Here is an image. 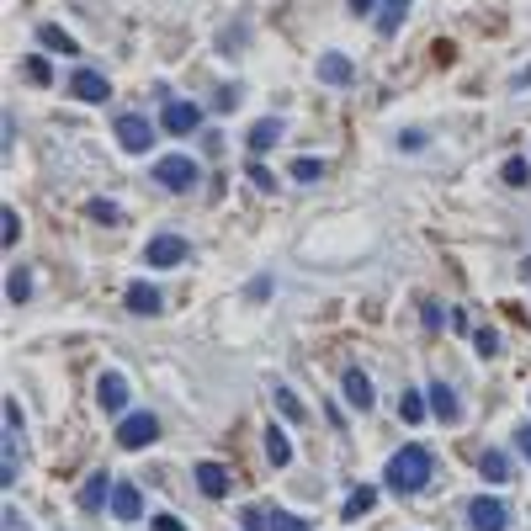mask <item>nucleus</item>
<instances>
[{
	"label": "nucleus",
	"mask_w": 531,
	"mask_h": 531,
	"mask_svg": "<svg viewBox=\"0 0 531 531\" xmlns=\"http://www.w3.org/2000/svg\"><path fill=\"white\" fill-rule=\"evenodd\" d=\"M383 479H388V489H399V495H420V489L431 484V452H426V447L394 452L388 468H383Z\"/></svg>",
	"instance_id": "nucleus-1"
},
{
	"label": "nucleus",
	"mask_w": 531,
	"mask_h": 531,
	"mask_svg": "<svg viewBox=\"0 0 531 531\" xmlns=\"http://www.w3.org/2000/svg\"><path fill=\"white\" fill-rule=\"evenodd\" d=\"M154 181H160L165 191H191V186H197V165H191L186 154H160V160H154Z\"/></svg>",
	"instance_id": "nucleus-2"
},
{
	"label": "nucleus",
	"mask_w": 531,
	"mask_h": 531,
	"mask_svg": "<svg viewBox=\"0 0 531 531\" xmlns=\"http://www.w3.org/2000/svg\"><path fill=\"white\" fill-rule=\"evenodd\" d=\"M117 144H122L128 154H149V149H154V128H149V117L122 112V117H117Z\"/></svg>",
	"instance_id": "nucleus-3"
},
{
	"label": "nucleus",
	"mask_w": 531,
	"mask_h": 531,
	"mask_svg": "<svg viewBox=\"0 0 531 531\" xmlns=\"http://www.w3.org/2000/svg\"><path fill=\"white\" fill-rule=\"evenodd\" d=\"M154 436H160V420H154L149 410H138V415H122V426H117V447H128V452L149 447Z\"/></svg>",
	"instance_id": "nucleus-4"
},
{
	"label": "nucleus",
	"mask_w": 531,
	"mask_h": 531,
	"mask_svg": "<svg viewBox=\"0 0 531 531\" xmlns=\"http://www.w3.org/2000/svg\"><path fill=\"white\" fill-rule=\"evenodd\" d=\"M144 261H149L154 271L181 266V261H186V239H181V234H154V239L144 245Z\"/></svg>",
	"instance_id": "nucleus-5"
},
{
	"label": "nucleus",
	"mask_w": 531,
	"mask_h": 531,
	"mask_svg": "<svg viewBox=\"0 0 531 531\" xmlns=\"http://www.w3.org/2000/svg\"><path fill=\"white\" fill-rule=\"evenodd\" d=\"M468 521H473V531H505L511 527V511H505V500L479 495V500L468 505Z\"/></svg>",
	"instance_id": "nucleus-6"
},
{
	"label": "nucleus",
	"mask_w": 531,
	"mask_h": 531,
	"mask_svg": "<svg viewBox=\"0 0 531 531\" xmlns=\"http://www.w3.org/2000/svg\"><path fill=\"white\" fill-rule=\"evenodd\" d=\"M96 404H101L106 415H122V410H128V378H122V372H101V383H96Z\"/></svg>",
	"instance_id": "nucleus-7"
},
{
	"label": "nucleus",
	"mask_w": 531,
	"mask_h": 531,
	"mask_svg": "<svg viewBox=\"0 0 531 531\" xmlns=\"http://www.w3.org/2000/svg\"><path fill=\"white\" fill-rule=\"evenodd\" d=\"M426 399H431V415H436L441 426H457V420H463V404H457V394H452L441 378L431 383V394H426Z\"/></svg>",
	"instance_id": "nucleus-8"
},
{
	"label": "nucleus",
	"mask_w": 531,
	"mask_h": 531,
	"mask_svg": "<svg viewBox=\"0 0 531 531\" xmlns=\"http://www.w3.org/2000/svg\"><path fill=\"white\" fill-rule=\"evenodd\" d=\"M197 122H202V106H191V101H170V106H165V133L186 138Z\"/></svg>",
	"instance_id": "nucleus-9"
},
{
	"label": "nucleus",
	"mask_w": 531,
	"mask_h": 531,
	"mask_svg": "<svg viewBox=\"0 0 531 531\" xmlns=\"http://www.w3.org/2000/svg\"><path fill=\"white\" fill-rule=\"evenodd\" d=\"M69 90H74L80 101H106L112 85H106V74H96V69H74V74H69Z\"/></svg>",
	"instance_id": "nucleus-10"
},
{
	"label": "nucleus",
	"mask_w": 531,
	"mask_h": 531,
	"mask_svg": "<svg viewBox=\"0 0 531 531\" xmlns=\"http://www.w3.org/2000/svg\"><path fill=\"white\" fill-rule=\"evenodd\" d=\"M346 399H351V410H372V378L362 372V367H346Z\"/></svg>",
	"instance_id": "nucleus-11"
},
{
	"label": "nucleus",
	"mask_w": 531,
	"mask_h": 531,
	"mask_svg": "<svg viewBox=\"0 0 531 531\" xmlns=\"http://www.w3.org/2000/svg\"><path fill=\"white\" fill-rule=\"evenodd\" d=\"M112 516H117V521H138V516H144V495H138L133 484H117V489H112Z\"/></svg>",
	"instance_id": "nucleus-12"
},
{
	"label": "nucleus",
	"mask_w": 531,
	"mask_h": 531,
	"mask_svg": "<svg viewBox=\"0 0 531 531\" xmlns=\"http://www.w3.org/2000/svg\"><path fill=\"white\" fill-rule=\"evenodd\" d=\"M197 489H202L207 500H223V495H229V473H223L218 463H197Z\"/></svg>",
	"instance_id": "nucleus-13"
},
{
	"label": "nucleus",
	"mask_w": 531,
	"mask_h": 531,
	"mask_svg": "<svg viewBox=\"0 0 531 531\" xmlns=\"http://www.w3.org/2000/svg\"><path fill=\"white\" fill-rule=\"evenodd\" d=\"M112 489H117V484H112L106 473H90V479H85V489H80V511H101V505L112 500Z\"/></svg>",
	"instance_id": "nucleus-14"
},
{
	"label": "nucleus",
	"mask_w": 531,
	"mask_h": 531,
	"mask_svg": "<svg viewBox=\"0 0 531 531\" xmlns=\"http://www.w3.org/2000/svg\"><path fill=\"white\" fill-rule=\"evenodd\" d=\"M128 308H133V314H160V308H165V298H160V287L133 282V287H128Z\"/></svg>",
	"instance_id": "nucleus-15"
},
{
	"label": "nucleus",
	"mask_w": 531,
	"mask_h": 531,
	"mask_svg": "<svg viewBox=\"0 0 531 531\" xmlns=\"http://www.w3.org/2000/svg\"><path fill=\"white\" fill-rule=\"evenodd\" d=\"M277 138H282V117H261V122L250 128V138H245V144H250L255 154H266V149H271Z\"/></svg>",
	"instance_id": "nucleus-16"
},
{
	"label": "nucleus",
	"mask_w": 531,
	"mask_h": 531,
	"mask_svg": "<svg viewBox=\"0 0 531 531\" xmlns=\"http://www.w3.org/2000/svg\"><path fill=\"white\" fill-rule=\"evenodd\" d=\"M37 43H43V48H53V53H80V48H74V37H69L64 27H53V21H43V27H37Z\"/></svg>",
	"instance_id": "nucleus-17"
},
{
	"label": "nucleus",
	"mask_w": 531,
	"mask_h": 531,
	"mask_svg": "<svg viewBox=\"0 0 531 531\" xmlns=\"http://www.w3.org/2000/svg\"><path fill=\"white\" fill-rule=\"evenodd\" d=\"M319 74H324L330 85H351V59H346V53H324V59H319Z\"/></svg>",
	"instance_id": "nucleus-18"
},
{
	"label": "nucleus",
	"mask_w": 531,
	"mask_h": 531,
	"mask_svg": "<svg viewBox=\"0 0 531 531\" xmlns=\"http://www.w3.org/2000/svg\"><path fill=\"white\" fill-rule=\"evenodd\" d=\"M404 11H410V0H383V11H378V32L394 37V32L404 27Z\"/></svg>",
	"instance_id": "nucleus-19"
},
{
	"label": "nucleus",
	"mask_w": 531,
	"mask_h": 531,
	"mask_svg": "<svg viewBox=\"0 0 531 531\" xmlns=\"http://www.w3.org/2000/svg\"><path fill=\"white\" fill-rule=\"evenodd\" d=\"M5 298H11V303H27V298H32V271L11 266V271H5Z\"/></svg>",
	"instance_id": "nucleus-20"
},
{
	"label": "nucleus",
	"mask_w": 531,
	"mask_h": 531,
	"mask_svg": "<svg viewBox=\"0 0 531 531\" xmlns=\"http://www.w3.org/2000/svg\"><path fill=\"white\" fill-rule=\"evenodd\" d=\"M372 505H378V489H372V484H362V489H356V495L346 500V511H340V516H346V521H362V516H367Z\"/></svg>",
	"instance_id": "nucleus-21"
},
{
	"label": "nucleus",
	"mask_w": 531,
	"mask_h": 531,
	"mask_svg": "<svg viewBox=\"0 0 531 531\" xmlns=\"http://www.w3.org/2000/svg\"><path fill=\"white\" fill-rule=\"evenodd\" d=\"M399 415H404L410 426H420V420L431 415V399H420V394H410V388H404V394H399Z\"/></svg>",
	"instance_id": "nucleus-22"
},
{
	"label": "nucleus",
	"mask_w": 531,
	"mask_h": 531,
	"mask_svg": "<svg viewBox=\"0 0 531 531\" xmlns=\"http://www.w3.org/2000/svg\"><path fill=\"white\" fill-rule=\"evenodd\" d=\"M266 457H271V463H277V468H287V463H293V441H287V436H282V431H277V426H271V431H266Z\"/></svg>",
	"instance_id": "nucleus-23"
},
{
	"label": "nucleus",
	"mask_w": 531,
	"mask_h": 531,
	"mask_svg": "<svg viewBox=\"0 0 531 531\" xmlns=\"http://www.w3.org/2000/svg\"><path fill=\"white\" fill-rule=\"evenodd\" d=\"M479 468H484V479H489V484H505V479H511V457H505V452H484V463H479Z\"/></svg>",
	"instance_id": "nucleus-24"
},
{
	"label": "nucleus",
	"mask_w": 531,
	"mask_h": 531,
	"mask_svg": "<svg viewBox=\"0 0 531 531\" xmlns=\"http://www.w3.org/2000/svg\"><path fill=\"white\" fill-rule=\"evenodd\" d=\"M16 447H21V441H11V436L0 441V484H5V489L16 484Z\"/></svg>",
	"instance_id": "nucleus-25"
},
{
	"label": "nucleus",
	"mask_w": 531,
	"mask_h": 531,
	"mask_svg": "<svg viewBox=\"0 0 531 531\" xmlns=\"http://www.w3.org/2000/svg\"><path fill=\"white\" fill-rule=\"evenodd\" d=\"M21 64H27V80H32V85H48V80H53V69H48V59H43V53H27Z\"/></svg>",
	"instance_id": "nucleus-26"
},
{
	"label": "nucleus",
	"mask_w": 531,
	"mask_h": 531,
	"mask_svg": "<svg viewBox=\"0 0 531 531\" xmlns=\"http://www.w3.org/2000/svg\"><path fill=\"white\" fill-rule=\"evenodd\" d=\"M21 239V218H16V207H0V245H16Z\"/></svg>",
	"instance_id": "nucleus-27"
},
{
	"label": "nucleus",
	"mask_w": 531,
	"mask_h": 531,
	"mask_svg": "<svg viewBox=\"0 0 531 531\" xmlns=\"http://www.w3.org/2000/svg\"><path fill=\"white\" fill-rule=\"evenodd\" d=\"M0 415H5V436L21 441V404H16V399H0Z\"/></svg>",
	"instance_id": "nucleus-28"
},
{
	"label": "nucleus",
	"mask_w": 531,
	"mask_h": 531,
	"mask_svg": "<svg viewBox=\"0 0 531 531\" xmlns=\"http://www.w3.org/2000/svg\"><path fill=\"white\" fill-rule=\"evenodd\" d=\"M277 410H282L287 420H303V404H298V394H293V388H277Z\"/></svg>",
	"instance_id": "nucleus-29"
},
{
	"label": "nucleus",
	"mask_w": 531,
	"mask_h": 531,
	"mask_svg": "<svg viewBox=\"0 0 531 531\" xmlns=\"http://www.w3.org/2000/svg\"><path fill=\"white\" fill-rule=\"evenodd\" d=\"M319 176H324L319 160H293V181H319Z\"/></svg>",
	"instance_id": "nucleus-30"
},
{
	"label": "nucleus",
	"mask_w": 531,
	"mask_h": 531,
	"mask_svg": "<svg viewBox=\"0 0 531 531\" xmlns=\"http://www.w3.org/2000/svg\"><path fill=\"white\" fill-rule=\"evenodd\" d=\"M239 521H245V531H271V516H266L261 505H250V511H245Z\"/></svg>",
	"instance_id": "nucleus-31"
},
{
	"label": "nucleus",
	"mask_w": 531,
	"mask_h": 531,
	"mask_svg": "<svg viewBox=\"0 0 531 531\" xmlns=\"http://www.w3.org/2000/svg\"><path fill=\"white\" fill-rule=\"evenodd\" d=\"M473 346H479L484 356H495V351H500V335H495V330H473Z\"/></svg>",
	"instance_id": "nucleus-32"
},
{
	"label": "nucleus",
	"mask_w": 531,
	"mask_h": 531,
	"mask_svg": "<svg viewBox=\"0 0 531 531\" xmlns=\"http://www.w3.org/2000/svg\"><path fill=\"white\" fill-rule=\"evenodd\" d=\"M527 160H505V181H511V186H527Z\"/></svg>",
	"instance_id": "nucleus-33"
},
{
	"label": "nucleus",
	"mask_w": 531,
	"mask_h": 531,
	"mask_svg": "<svg viewBox=\"0 0 531 531\" xmlns=\"http://www.w3.org/2000/svg\"><path fill=\"white\" fill-rule=\"evenodd\" d=\"M271 531H308L298 516H287V511H271Z\"/></svg>",
	"instance_id": "nucleus-34"
},
{
	"label": "nucleus",
	"mask_w": 531,
	"mask_h": 531,
	"mask_svg": "<svg viewBox=\"0 0 531 531\" xmlns=\"http://www.w3.org/2000/svg\"><path fill=\"white\" fill-rule=\"evenodd\" d=\"M250 181H255L261 191H277V181H271V170H266V165H250Z\"/></svg>",
	"instance_id": "nucleus-35"
},
{
	"label": "nucleus",
	"mask_w": 531,
	"mask_h": 531,
	"mask_svg": "<svg viewBox=\"0 0 531 531\" xmlns=\"http://www.w3.org/2000/svg\"><path fill=\"white\" fill-rule=\"evenodd\" d=\"M85 213H90V218H101V223H117V207H112V202H90Z\"/></svg>",
	"instance_id": "nucleus-36"
},
{
	"label": "nucleus",
	"mask_w": 531,
	"mask_h": 531,
	"mask_svg": "<svg viewBox=\"0 0 531 531\" xmlns=\"http://www.w3.org/2000/svg\"><path fill=\"white\" fill-rule=\"evenodd\" d=\"M447 324H452V330H457V335H468V330H473V324H468V314H463V308H452V314H447Z\"/></svg>",
	"instance_id": "nucleus-37"
},
{
	"label": "nucleus",
	"mask_w": 531,
	"mask_h": 531,
	"mask_svg": "<svg viewBox=\"0 0 531 531\" xmlns=\"http://www.w3.org/2000/svg\"><path fill=\"white\" fill-rule=\"evenodd\" d=\"M420 144H426V133H415V128H410V133H399V149H420Z\"/></svg>",
	"instance_id": "nucleus-38"
},
{
	"label": "nucleus",
	"mask_w": 531,
	"mask_h": 531,
	"mask_svg": "<svg viewBox=\"0 0 531 531\" xmlns=\"http://www.w3.org/2000/svg\"><path fill=\"white\" fill-rule=\"evenodd\" d=\"M149 527H154V531H186V527H181V521H176V516H154Z\"/></svg>",
	"instance_id": "nucleus-39"
},
{
	"label": "nucleus",
	"mask_w": 531,
	"mask_h": 531,
	"mask_svg": "<svg viewBox=\"0 0 531 531\" xmlns=\"http://www.w3.org/2000/svg\"><path fill=\"white\" fill-rule=\"evenodd\" d=\"M516 447H521V457L531 463V426H521V431H516Z\"/></svg>",
	"instance_id": "nucleus-40"
},
{
	"label": "nucleus",
	"mask_w": 531,
	"mask_h": 531,
	"mask_svg": "<svg viewBox=\"0 0 531 531\" xmlns=\"http://www.w3.org/2000/svg\"><path fill=\"white\" fill-rule=\"evenodd\" d=\"M372 5H378V0H351V11H356V16H367Z\"/></svg>",
	"instance_id": "nucleus-41"
},
{
	"label": "nucleus",
	"mask_w": 531,
	"mask_h": 531,
	"mask_svg": "<svg viewBox=\"0 0 531 531\" xmlns=\"http://www.w3.org/2000/svg\"><path fill=\"white\" fill-rule=\"evenodd\" d=\"M521 277H527V282H531V255H527V261H521Z\"/></svg>",
	"instance_id": "nucleus-42"
}]
</instances>
